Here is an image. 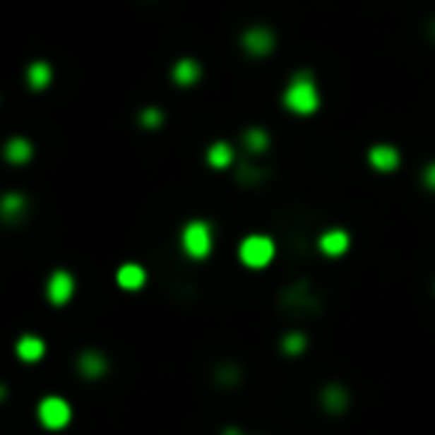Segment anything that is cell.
I'll return each mask as SVG.
<instances>
[{
	"instance_id": "cell-1",
	"label": "cell",
	"mask_w": 435,
	"mask_h": 435,
	"mask_svg": "<svg viewBox=\"0 0 435 435\" xmlns=\"http://www.w3.org/2000/svg\"><path fill=\"white\" fill-rule=\"evenodd\" d=\"M283 105L290 107L292 114L298 117H310L319 111V90H316V81L310 72H298L292 81L287 93H283Z\"/></svg>"
},
{
	"instance_id": "cell-2",
	"label": "cell",
	"mask_w": 435,
	"mask_h": 435,
	"mask_svg": "<svg viewBox=\"0 0 435 435\" xmlns=\"http://www.w3.org/2000/svg\"><path fill=\"white\" fill-rule=\"evenodd\" d=\"M239 260L248 268H266L275 260V242H271V236H263V233L244 236L239 244Z\"/></svg>"
},
{
	"instance_id": "cell-3",
	"label": "cell",
	"mask_w": 435,
	"mask_h": 435,
	"mask_svg": "<svg viewBox=\"0 0 435 435\" xmlns=\"http://www.w3.org/2000/svg\"><path fill=\"white\" fill-rule=\"evenodd\" d=\"M182 251L191 256V260H203V256H209L212 251V227L206 221H188L182 227Z\"/></svg>"
},
{
	"instance_id": "cell-4",
	"label": "cell",
	"mask_w": 435,
	"mask_h": 435,
	"mask_svg": "<svg viewBox=\"0 0 435 435\" xmlns=\"http://www.w3.org/2000/svg\"><path fill=\"white\" fill-rule=\"evenodd\" d=\"M72 420V405L63 397H45L39 403V424L45 429H63Z\"/></svg>"
},
{
	"instance_id": "cell-5",
	"label": "cell",
	"mask_w": 435,
	"mask_h": 435,
	"mask_svg": "<svg viewBox=\"0 0 435 435\" xmlns=\"http://www.w3.org/2000/svg\"><path fill=\"white\" fill-rule=\"evenodd\" d=\"M45 295H48V302H51L54 307H63L66 302H72V295H75V278H72L66 268H57V271H54V275L48 278Z\"/></svg>"
},
{
	"instance_id": "cell-6",
	"label": "cell",
	"mask_w": 435,
	"mask_h": 435,
	"mask_svg": "<svg viewBox=\"0 0 435 435\" xmlns=\"http://www.w3.org/2000/svg\"><path fill=\"white\" fill-rule=\"evenodd\" d=\"M242 45L251 57H268V54L275 51V33H271L268 27H248V30L242 33Z\"/></svg>"
},
{
	"instance_id": "cell-7",
	"label": "cell",
	"mask_w": 435,
	"mask_h": 435,
	"mask_svg": "<svg viewBox=\"0 0 435 435\" xmlns=\"http://www.w3.org/2000/svg\"><path fill=\"white\" fill-rule=\"evenodd\" d=\"M370 165H373V170H379V173H393L400 167V161H403V155H400V149L397 146H391V143H376L373 149H370Z\"/></svg>"
},
{
	"instance_id": "cell-8",
	"label": "cell",
	"mask_w": 435,
	"mask_h": 435,
	"mask_svg": "<svg viewBox=\"0 0 435 435\" xmlns=\"http://www.w3.org/2000/svg\"><path fill=\"white\" fill-rule=\"evenodd\" d=\"M78 373L84 376V379H102L107 373V358L102 355V352L96 349H87V352H81V358H78Z\"/></svg>"
},
{
	"instance_id": "cell-9",
	"label": "cell",
	"mask_w": 435,
	"mask_h": 435,
	"mask_svg": "<svg viewBox=\"0 0 435 435\" xmlns=\"http://www.w3.org/2000/svg\"><path fill=\"white\" fill-rule=\"evenodd\" d=\"M319 251L325 256H343L349 251V233L346 230H325L319 236Z\"/></svg>"
},
{
	"instance_id": "cell-10",
	"label": "cell",
	"mask_w": 435,
	"mask_h": 435,
	"mask_svg": "<svg viewBox=\"0 0 435 435\" xmlns=\"http://www.w3.org/2000/svg\"><path fill=\"white\" fill-rule=\"evenodd\" d=\"M117 283H119L122 290H129V292L143 290V283H146V271H143V266H138V263H126V266H119V271H117Z\"/></svg>"
},
{
	"instance_id": "cell-11",
	"label": "cell",
	"mask_w": 435,
	"mask_h": 435,
	"mask_svg": "<svg viewBox=\"0 0 435 435\" xmlns=\"http://www.w3.org/2000/svg\"><path fill=\"white\" fill-rule=\"evenodd\" d=\"M16 355L24 361V364H36V361H42L45 355V343H42V337H36V334H24L18 343H16Z\"/></svg>"
},
{
	"instance_id": "cell-12",
	"label": "cell",
	"mask_w": 435,
	"mask_h": 435,
	"mask_svg": "<svg viewBox=\"0 0 435 435\" xmlns=\"http://www.w3.org/2000/svg\"><path fill=\"white\" fill-rule=\"evenodd\" d=\"M322 409L331 415H343L349 409V391L343 385H328L322 391Z\"/></svg>"
},
{
	"instance_id": "cell-13",
	"label": "cell",
	"mask_w": 435,
	"mask_h": 435,
	"mask_svg": "<svg viewBox=\"0 0 435 435\" xmlns=\"http://www.w3.org/2000/svg\"><path fill=\"white\" fill-rule=\"evenodd\" d=\"M200 75H203L200 63H197V60H191V57H182L179 63L173 66V81H176V84H179V87H191V84H197Z\"/></svg>"
},
{
	"instance_id": "cell-14",
	"label": "cell",
	"mask_w": 435,
	"mask_h": 435,
	"mask_svg": "<svg viewBox=\"0 0 435 435\" xmlns=\"http://www.w3.org/2000/svg\"><path fill=\"white\" fill-rule=\"evenodd\" d=\"M206 161H209V167H215V170H227V167H233L236 153H233V146H230L227 141H218V143L209 146Z\"/></svg>"
},
{
	"instance_id": "cell-15",
	"label": "cell",
	"mask_w": 435,
	"mask_h": 435,
	"mask_svg": "<svg viewBox=\"0 0 435 435\" xmlns=\"http://www.w3.org/2000/svg\"><path fill=\"white\" fill-rule=\"evenodd\" d=\"M4 155H6L9 165H27V161L33 158V143L27 138H12L4 146Z\"/></svg>"
},
{
	"instance_id": "cell-16",
	"label": "cell",
	"mask_w": 435,
	"mask_h": 435,
	"mask_svg": "<svg viewBox=\"0 0 435 435\" xmlns=\"http://www.w3.org/2000/svg\"><path fill=\"white\" fill-rule=\"evenodd\" d=\"M24 78H27V84H30V90H45L51 84L54 72H51V66L45 60H36V63L27 66V75Z\"/></svg>"
},
{
	"instance_id": "cell-17",
	"label": "cell",
	"mask_w": 435,
	"mask_h": 435,
	"mask_svg": "<svg viewBox=\"0 0 435 435\" xmlns=\"http://www.w3.org/2000/svg\"><path fill=\"white\" fill-rule=\"evenodd\" d=\"M242 143L248 146L251 155H260V153H266V149H268V131L254 126V129H248V131L242 134Z\"/></svg>"
},
{
	"instance_id": "cell-18",
	"label": "cell",
	"mask_w": 435,
	"mask_h": 435,
	"mask_svg": "<svg viewBox=\"0 0 435 435\" xmlns=\"http://www.w3.org/2000/svg\"><path fill=\"white\" fill-rule=\"evenodd\" d=\"M24 209H27V200L21 194H16V191L0 200V212H4L6 221H18V218L24 215Z\"/></svg>"
},
{
	"instance_id": "cell-19",
	"label": "cell",
	"mask_w": 435,
	"mask_h": 435,
	"mask_svg": "<svg viewBox=\"0 0 435 435\" xmlns=\"http://www.w3.org/2000/svg\"><path fill=\"white\" fill-rule=\"evenodd\" d=\"M280 349L287 352V355H302V352L307 349V337H304L302 331H292V334H287V337H283Z\"/></svg>"
},
{
	"instance_id": "cell-20",
	"label": "cell",
	"mask_w": 435,
	"mask_h": 435,
	"mask_svg": "<svg viewBox=\"0 0 435 435\" xmlns=\"http://www.w3.org/2000/svg\"><path fill=\"white\" fill-rule=\"evenodd\" d=\"M161 122H165V114H161L158 107H143L141 111V126L143 129H158Z\"/></svg>"
},
{
	"instance_id": "cell-21",
	"label": "cell",
	"mask_w": 435,
	"mask_h": 435,
	"mask_svg": "<svg viewBox=\"0 0 435 435\" xmlns=\"http://www.w3.org/2000/svg\"><path fill=\"white\" fill-rule=\"evenodd\" d=\"M260 176H263V173L256 170V167H251V165H244V167L239 170V179H242V182H254V179H260Z\"/></svg>"
},
{
	"instance_id": "cell-22",
	"label": "cell",
	"mask_w": 435,
	"mask_h": 435,
	"mask_svg": "<svg viewBox=\"0 0 435 435\" xmlns=\"http://www.w3.org/2000/svg\"><path fill=\"white\" fill-rule=\"evenodd\" d=\"M424 185L429 188V191H435V161L427 165V170H424Z\"/></svg>"
}]
</instances>
